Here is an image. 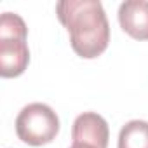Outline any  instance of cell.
I'll return each instance as SVG.
<instances>
[{
  "mask_svg": "<svg viewBox=\"0 0 148 148\" xmlns=\"http://www.w3.org/2000/svg\"><path fill=\"white\" fill-rule=\"evenodd\" d=\"M61 25L68 30L71 49L84 59L101 56L110 42V25L98 0H63L56 5Z\"/></svg>",
  "mask_w": 148,
  "mask_h": 148,
  "instance_id": "obj_1",
  "label": "cell"
},
{
  "mask_svg": "<svg viewBox=\"0 0 148 148\" xmlns=\"http://www.w3.org/2000/svg\"><path fill=\"white\" fill-rule=\"evenodd\" d=\"M28 28L14 12H4L0 18V75L14 79L25 73L30 63L26 44Z\"/></svg>",
  "mask_w": 148,
  "mask_h": 148,
  "instance_id": "obj_2",
  "label": "cell"
},
{
  "mask_svg": "<svg viewBox=\"0 0 148 148\" xmlns=\"http://www.w3.org/2000/svg\"><path fill=\"white\" fill-rule=\"evenodd\" d=\"M59 132V119L56 112L45 103L26 105L16 119L18 138L30 146H42L51 141Z\"/></svg>",
  "mask_w": 148,
  "mask_h": 148,
  "instance_id": "obj_3",
  "label": "cell"
},
{
  "mask_svg": "<svg viewBox=\"0 0 148 148\" xmlns=\"http://www.w3.org/2000/svg\"><path fill=\"white\" fill-rule=\"evenodd\" d=\"M71 139L73 143H87L96 148H106L110 139L108 124L101 115L94 112H86L73 122Z\"/></svg>",
  "mask_w": 148,
  "mask_h": 148,
  "instance_id": "obj_4",
  "label": "cell"
},
{
  "mask_svg": "<svg viewBox=\"0 0 148 148\" xmlns=\"http://www.w3.org/2000/svg\"><path fill=\"white\" fill-rule=\"evenodd\" d=\"M120 28L136 40H148V2L125 0L119 7Z\"/></svg>",
  "mask_w": 148,
  "mask_h": 148,
  "instance_id": "obj_5",
  "label": "cell"
},
{
  "mask_svg": "<svg viewBox=\"0 0 148 148\" xmlns=\"http://www.w3.org/2000/svg\"><path fill=\"white\" fill-rule=\"evenodd\" d=\"M119 148H148V122L131 120L119 134Z\"/></svg>",
  "mask_w": 148,
  "mask_h": 148,
  "instance_id": "obj_6",
  "label": "cell"
},
{
  "mask_svg": "<svg viewBox=\"0 0 148 148\" xmlns=\"http://www.w3.org/2000/svg\"><path fill=\"white\" fill-rule=\"evenodd\" d=\"M70 148H96L92 145H87V143H71Z\"/></svg>",
  "mask_w": 148,
  "mask_h": 148,
  "instance_id": "obj_7",
  "label": "cell"
}]
</instances>
